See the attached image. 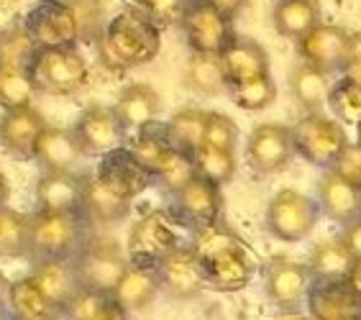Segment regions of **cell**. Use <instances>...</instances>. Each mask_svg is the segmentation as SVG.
Instances as JSON below:
<instances>
[{"mask_svg": "<svg viewBox=\"0 0 361 320\" xmlns=\"http://www.w3.org/2000/svg\"><path fill=\"white\" fill-rule=\"evenodd\" d=\"M8 195H11V187H8V180L3 177V172H0V208L8 205Z\"/></svg>", "mask_w": 361, "mask_h": 320, "instance_id": "obj_53", "label": "cell"}, {"mask_svg": "<svg viewBox=\"0 0 361 320\" xmlns=\"http://www.w3.org/2000/svg\"><path fill=\"white\" fill-rule=\"evenodd\" d=\"M195 169H197L200 177H205L208 182L223 187V185L233 180V174H236V156H233V152L202 147L200 152L195 154Z\"/></svg>", "mask_w": 361, "mask_h": 320, "instance_id": "obj_40", "label": "cell"}, {"mask_svg": "<svg viewBox=\"0 0 361 320\" xmlns=\"http://www.w3.org/2000/svg\"><path fill=\"white\" fill-rule=\"evenodd\" d=\"M195 174H197V169H195V156H188V154H182L174 149L167 156V161L161 164V169L157 172L154 180H159L172 195H177V192L192 180Z\"/></svg>", "mask_w": 361, "mask_h": 320, "instance_id": "obj_41", "label": "cell"}, {"mask_svg": "<svg viewBox=\"0 0 361 320\" xmlns=\"http://www.w3.org/2000/svg\"><path fill=\"white\" fill-rule=\"evenodd\" d=\"M111 305H113L111 295L95 293V290H85L82 287V290L70 300V305L62 310V315L67 320H100Z\"/></svg>", "mask_w": 361, "mask_h": 320, "instance_id": "obj_42", "label": "cell"}, {"mask_svg": "<svg viewBox=\"0 0 361 320\" xmlns=\"http://www.w3.org/2000/svg\"><path fill=\"white\" fill-rule=\"evenodd\" d=\"M271 23L279 36L300 42L318 23H323L320 0H277L271 8Z\"/></svg>", "mask_w": 361, "mask_h": 320, "instance_id": "obj_26", "label": "cell"}, {"mask_svg": "<svg viewBox=\"0 0 361 320\" xmlns=\"http://www.w3.org/2000/svg\"><path fill=\"white\" fill-rule=\"evenodd\" d=\"M75 139L80 141L85 156H108V154L123 149L126 141V125L116 116L113 108L103 105H90L77 116L72 125Z\"/></svg>", "mask_w": 361, "mask_h": 320, "instance_id": "obj_10", "label": "cell"}, {"mask_svg": "<svg viewBox=\"0 0 361 320\" xmlns=\"http://www.w3.org/2000/svg\"><path fill=\"white\" fill-rule=\"evenodd\" d=\"M0 36H3V34H0Z\"/></svg>", "mask_w": 361, "mask_h": 320, "instance_id": "obj_59", "label": "cell"}, {"mask_svg": "<svg viewBox=\"0 0 361 320\" xmlns=\"http://www.w3.org/2000/svg\"><path fill=\"white\" fill-rule=\"evenodd\" d=\"M346 285L351 287V293H354L356 297H359V302H361V259H356L354 266H351V271H348Z\"/></svg>", "mask_w": 361, "mask_h": 320, "instance_id": "obj_50", "label": "cell"}, {"mask_svg": "<svg viewBox=\"0 0 361 320\" xmlns=\"http://www.w3.org/2000/svg\"><path fill=\"white\" fill-rule=\"evenodd\" d=\"M82 156L85 152L72 128H56V125H49L42 133L34 154V159L42 164L44 172H75Z\"/></svg>", "mask_w": 361, "mask_h": 320, "instance_id": "obj_24", "label": "cell"}, {"mask_svg": "<svg viewBox=\"0 0 361 320\" xmlns=\"http://www.w3.org/2000/svg\"><path fill=\"white\" fill-rule=\"evenodd\" d=\"M277 320H307V318H302V315H298V313H287V315H279Z\"/></svg>", "mask_w": 361, "mask_h": 320, "instance_id": "obj_54", "label": "cell"}, {"mask_svg": "<svg viewBox=\"0 0 361 320\" xmlns=\"http://www.w3.org/2000/svg\"><path fill=\"white\" fill-rule=\"evenodd\" d=\"M100 320H131V318H128V313H126L123 307L113 302V305L103 313V318H100Z\"/></svg>", "mask_w": 361, "mask_h": 320, "instance_id": "obj_51", "label": "cell"}, {"mask_svg": "<svg viewBox=\"0 0 361 320\" xmlns=\"http://www.w3.org/2000/svg\"><path fill=\"white\" fill-rule=\"evenodd\" d=\"M21 31L34 49H59L82 42L80 21L70 0H36L23 16Z\"/></svg>", "mask_w": 361, "mask_h": 320, "instance_id": "obj_3", "label": "cell"}, {"mask_svg": "<svg viewBox=\"0 0 361 320\" xmlns=\"http://www.w3.org/2000/svg\"><path fill=\"white\" fill-rule=\"evenodd\" d=\"M141 3H144V0H141Z\"/></svg>", "mask_w": 361, "mask_h": 320, "instance_id": "obj_58", "label": "cell"}, {"mask_svg": "<svg viewBox=\"0 0 361 320\" xmlns=\"http://www.w3.org/2000/svg\"><path fill=\"white\" fill-rule=\"evenodd\" d=\"M354 254L346 249V244L336 238V241H323L313 249L310 254V266L315 279L323 282H336V279H346L351 266H354Z\"/></svg>", "mask_w": 361, "mask_h": 320, "instance_id": "obj_35", "label": "cell"}, {"mask_svg": "<svg viewBox=\"0 0 361 320\" xmlns=\"http://www.w3.org/2000/svg\"><path fill=\"white\" fill-rule=\"evenodd\" d=\"M36 208L44 213L85 216V174L44 172L36 182Z\"/></svg>", "mask_w": 361, "mask_h": 320, "instance_id": "obj_12", "label": "cell"}, {"mask_svg": "<svg viewBox=\"0 0 361 320\" xmlns=\"http://www.w3.org/2000/svg\"><path fill=\"white\" fill-rule=\"evenodd\" d=\"M34 80L26 64L0 62V108L3 111H21L34 108Z\"/></svg>", "mask_w": 361, "mask_h": 320, "instance_id": "obj_33", "label": "cell"}, {"mask_svg": "<svg viewBox=\"0 0 361 320\" xmlns=\"http://www.w3.org/2000/svg\"><path fill=\"white\" fill-rule=\"evenodd\" d=\"M131 210V202L113 192L108 185L97 180L95 174L85 177V216L97 223H116L123 221Z\"/></svg>", "mask_w": 361, "mask_h": 320, "instance_id": "obj_30", "label": "cell"}, {"mask_svg": "<svg viewBox=\"0 0 361 320\" xmlns=\"http://www.w3.org/2000/svg\"><path fill=\"white\" fill-rule=\"evenodd\" d=\"M126 149H128L133 159L139 161L149 174H154V177H157V172L161 169V164L167 161L169 154L174 152L167 125H161V123H152V125H146V128H141V131H136V139Z\"/></svg>", "mask_w": 361, "mask_h": 320, "instance_id": "obj_29", "label": "cell"}, {"mask_svg": "<svg viewBox=\"0 0 361 320\" xmlns=\"http://www.w3.org/2000/svg\"><path fill=\"white\" fill-rule=\"evenodd\" d=\"M0 320H8V318H6V315H3V310H0Z\"/></svg>", "mask_w": 361, "mask_h": 320, "instance_id": "obj_57", "label": "cell"}, {"mask_svg": "<svg viewBox=\"0 0 361 320\" xmlns=\"http://www.w3.org/2000/svg\"><path fill=\"white\" fill-rule=\"evenodd\" d=\"M72 259H75L80 285L85 290H95V293L105 295H113V290L118 287V282L123 279L128 266H131V261L123 257L118 244L108 241V238L82 244Z\"/></svg>", "mask_w": 361, "mask_h": 320, "instance_id": "obj_6", "label": "cell"}, {"mask_svg": "<svg viewBox=\"0 0 361 320\" xmlns=\"http://www.w3.org/2000/svg\"><path fill=\"white\" fill-rule=\"evenodd\" d=\"M341 241H343V244H346V249L354 254V259H361V221L346 226V230H343Z\"/></svg>", "mask_w": 361, "mask_h": 320, "instance_id": "obj_47", "label": "cell"}, {"mask_svg": "<svg viewBox=\"0 0 361 320\" xmlns=\"http://www.w3.org/2000/svg\"><path fill=\"white\" fill-rule=\"evenodd\" d=\"M241 246H246V244H243L233 230L226 228L223 223H213V226H205V228L195 230V238H192V244H190V249H192V254L197 257V261H202V259L218 257V254L241 249Z\"/></svg>", "mask_w": 361, "mask_h": 320, "instance_id": "obj_37", "label": "cell"}, {"mask_svg": "<svg viewBox=\"0 0 361 320\" xmlns=\"http://www.w3.org/2000/svg\"><path fill=\"white\" fill-rule=\"evenodd\" d=\"M336 172L338 177H343L346 182H351L354 187L361 190V147L359 144H348V149L343 152L338 161H336V167L331 169Z\"/></svg>", "mask_w": 361, "mask_h": 320, "instance_id": "obj_46", "label": "cell"}, {"mask_svg": "<svg viewBox=\"0 0 361 320\" xmlns=\"http://www.w3.org/2000/svg\"><path fill=\"white\" fill-rule=\"evenodd\" d=\"M116 116L126 125V131H141L146 125L157 123L161 113V95L146 82H131L118 92L116 105H113Z\"/></svg>", "mask_w": 361, "mask_h": 320, "instance_id": "obj_22", "label": "cell"}, {"mask_svg": "<svg viewBox=\"0 0 361 320\" xmlns=\"http://www.w3.org/2000/svg\"><path fill=\"white\" fill-rule=\"evenodd\" d=\"M290 128L295 152L315 167H323L326 172L336 167V161L343 156V152L351 144L343 123L328 118L323 113H307Z\"/></svg>", "mask_w": 361, "mask_h": 320, "instance_id": "obj_5", "label": "cell"}, {"mask_svg": "<svg viewBox=\"0 0 361 320\" xmlns=\"http://www.w3.org/2000/svg\"><path fill=\"white\" fill-rule=\"evenodd\" d=\"M331 75L315 64H307L298 59V64L290 70V92L307 113H320V105L328 100L331 90Z\"/></svg>", "mask_w": 361, "mask_h": 320, "instance_id": "obj_27", "label": "cell"}, {"mask_svg": "<svg viewBox=\"0 0 361 320\" xmlns=\"http://www.w3.org/2000/svg\"><path fill=\"white\" fill-rule=\"evenodd\" d=\"M328 108L334 111L336 121L338 123H359L361 121V87L348 80V77L341 75L331 90H328Z\"/></svg>", "mask_w": 361, "mask_h": 320, "instance_id": "obj_38", "label": "cell"}, {"mask_svg": "<svg viewBox=\"0 0 361 320\" xmlns=\"http://www.w3.org/2000/svg\"><path fill=\"white\" fill-rule=\"evenodd\" d=\"M26 67L36 92H47L54 98H72L90 80V64L77 47L34 49Z\"/></svg>", "mask_w": 361, "mask_h": 320, "instance_id": "obj_2", "label": "cell"}, {"mask_svg": "<svg viewBox=\"0 0 361 320\" xmlns=\"http://www.w3.org/2000/svg\"><path fill=\"white\" fill-rule=\"evenodd\" d=\"M356 133H359V147H361V121L356 123Z\"/></svg>", "mask_w": 361, "mask_h": 320, "instance_id": "obj_55", "label": "cell"}, {"mask_svg": "<svg viewBox=\"0 0 361 320\" xmlns=\"http://www.w3.org/2000/svg\"><path fill=\"white\" fill-rule=\"evenodd\" d=\"M205 121H208V111H200L192 105L174 113L167 123L172 147L188 156H195L205 147Z\"/></svg>", "mask_w": 361, "mask_h": 320, "instance_id": "obj_32", "label": "cell"}, {"mask_svg": "<svg viewBox=\"0 0 361 320\" xmlns=\"http://www.w3.org/2000/svg\"><path fill=\"white\" fill-rule=\"evenodd\" d=\"M231 95V100L241 108V111H264L269 108L274 100H277V85L271 80V75H262L257 80H249V82L233 85L226 90Z\"/></svg>", "mask_w": 361, "mask_h": 320, "instance_id": "obj_39", "label": "cell"}, {"mask_svg": "<svg viewBox=\"0 0 361 320\" xmlns=\"http://www.w3.org/2000/svg\"><path fill=\"white\" fill-rule=\"evenodd\" d=\"M208 3H210V6H216L218 11L228 18V21H233V18H236V16L243 11V6H246L249 0H208Z\"/></svg>", "mask_w": 361, "mask_h": 320, "instance_id": "obj_48", "label": "cell"}, {"mask_svg": "<svg viewBox=\"0 0 361 320\" xmlns=\"http://www.w3.org/2000/svg\"><path fill=\"white\" fill-rule=\"evenodd\" d=\"M28 277L34 279L36 287L42 290L44 297L51 302V307H54L59 315H62L64 307L70 305V300L82 290L80 277H77V269H75V259L72 257L34 261Z\"/></svg>", "mask_w": 361, "mask_h": 320, "instance_id": "obj_16", "label": "cell"}, {"mask_svg": "<svg viewBox=\"0 0 361 320\" xmlns=\"http://www.w3.org/2000/svg\"><path fill=\"white\" fill-rule=\"evenodd\" d=\"M8 310L13 320H56V313L51 302L44 297V293L36 287L31 277H21L8 285Z\"/></svg>", "mask_w": 361, "mask_h": 320, "instance_id": "obj_28", "label": "cell"}, {"mask_svg": "<svg viewBox=\"0 0 361 320\" xmlns=\"http://www.w3.org/2000/svg\"><path fill=\"white\" fill-rule=\"evenodd\" d=\"M161 49V26L144 8H126L105 23L97 39L100 64L111 72H128L157 59Z\"/></svg>", "mask_w": 361, "mask_h": 320, "instance_id": "obj_1", "label": "cell"}, {"mask_svg": "<svg viewBox=\"0 0 361 320\" xmlns=\"http://www.w3.org/2000/svg\"><path fill=\"white\" fill-rule=\"evenodd\" d=\"M307 285H310V269L290 259L271 261L267 271V295L279 307L298 305L302 295L307 293Z\"/></svg>", "mask_w": 361, "mask_h": 320, "instance_id": "obj_25", "label": "cell"}, {"mask_svg": "<svg viewBox=\"0 0 361 320\" xmlns=\"http://www.w3.org/2000/svg\"><path fill=\"white\" fill-rule=\"evenodd\" d=\"M185 85H188L190 90L200 92V95H208V98L228 90L226 75H223L221 56L190 51V59L185 64Z\"/></svg>", "mask_w": 361, "mask_h": 320, "instance_id": "obj_34", "label": "cell"}, {"mask_svg": "<svg viewBox=\"0 0 361 320\" xmlns=\"http://www.w3.org/2000/svg\"><path fill=\"white\" fill-rule=\"evenodd\" d=\"M307 305L315 320H359L361 318V302L346 279L336 282H323L318 279L310 293H307Z\"/></svg>", "mask_w": 361, "mask_h": 320, "instance_id": "obj_20", "label": "cell"}, {"mask_svg": "<svg viewBox=\"0 0 361 320\" xmlns=\"http://www.w3.org/2000/svg\"><path fill=\"white\" fill-rule=\"evenodd\" d=\"M292 128L285 123H259L246 141V159L257 172L274 174L282 172L295 156Z\"/></svg>", "mask_w": 361, "mask_h": 320, "instance_id": "obj_11", "label": "cell"}, {"mask_svg": "<svg viewBox=\"0 0 361 320\" xmlns=\"http://www.w3.org/2000/svg\"><path fill=\"white\" fill-rule=\"evenodd\" d=\"M159 293V282L154 269H144V266H128V271L123 274V279L118 282V287L113 290V302L128 310H144Z\"/></svg>", "mask_w": 361, "mask_h": 320, "instance_id": "obj_31", "label": "cell"}, {"mask_svg": "<svg viewBox=\"0 0 361 320\" xmlns=\"http://www.w3.org/2000/svg\"><path fill=\"white\" fill-rule=\"evenodd\" d=\"M190 0H144V11L152 16V21L157 26L167 28V26H180L182 16L188 11Z\"/></svg>", "mask_w": 361, "mask_h": 320, "instance_id": "obj_45", "label": "cell"}, {"mask_svg": "<svg viewBox=\"0 0 361 320\" xmlns=\"http://www.w3.org/2000/svg\"><path fill=\"white\" fill-rule=\"evenodd\" d=\"M359 320H361V318H359Z\"/></svg>", "mask_w": 361, "mask_h": 320, "instance_id": "obj_60", "label": "cell"}, {"mask_svg": "<svg viewBox=\"0 0 361 320\" xmlns=\"http://www.w3.org/2000/svg\"><path fill=\"white\" fill-rule=\"evenodd\" d=\"M95 177L103 185H108L113 192H118L121 197H126L128 202H133V197H139L154 180V174L146 172L126 147L103 156L95 169Z\"/></svg>", "mask_w": 361, "mask_h": 320, "instance_id": "obj_18", "label": "cell"}, {"mask_svg": "<svg viewBox=\"0 0 361 320\" xmlns=\"http://www.w3.org/2000/svg\"><path fill=\"white\" fill-rule=\"evenodd\" d=\"M177 249H182L177 226L161 210H152L144 218H139L128 233V257L133 266L154 269L161 259Z\"/></svg>", "mask_w": 361, "mask_h": 320, "instance_id": "obj_7", "label": "cell"}, {"mask_svg": "<svg viewBox=\"0 0 361 320\" xmlns=\"http://www.w3.org/2000/svg\"><path fill=\"white\" fill-rule=\"evenodd\" d=\"M31 241V216L16 208H0V259H26Z\"/></svg>", "mask_w": 361, "mask_h": 320, "instance_id": "obj_36", "label": "cell"}, {"mask_svg": "<svg viewBox=\"0 0 361 320\" xmlns=\"http://www.w3.org/2000/svg\"><path fill=\"white\" fill-rule=\"evenodd\" d=\"M80 21L82 42H97L103 36V28L108 21H103V0H70Z\"/></svg>", "mask_w": 361, "mask_h": 320, "instance_id": "obj_44", "label": "cell"}, {"mask_svg": "<svg viewBox=\"0 0 361 320\" xmlns=\"http://www.w3.org/2000/svg\"><path fill=\"white\" fill-rule=\"evenodd\" d=\"M200 269L208 287L223 290V293H236L251 282L254 269H257V259L249 251V246H241V249L226 251L218 257L202 259Z\"/></svg>", "mask_w": 361, "mask_h": 320, "instance_id": "obj_17", "label": "cell"}, {"mask_svg": "<svg viewBox=\"0 0 361 320\" xmlns=\"http://www.w3.org/2000/svg\"><path fill=\"white\" fill-rule=\"evenodd\" d=\"M318 205L328 218L343 226L361 221V190L331 169L318 182Z\"/></svg>", "mask_w": 361, "mask_h": 320, "instance_id": "obj_23", "label": "cell"}, {"mask_svg": "<svg viewBox=\"0 0 361 320\" xmlns=\"http://www.w3.org/2000/svg\"><path fill=\"white\" fill-rule=\"evenodd\" d=\"M174 205H177V213H180L182 221L192 223L195 228L213 226V223H218L223 210L221 187L200 177V174H195L192 180L174 195Z\"/></svg>", "mask_w": 361, "mask_h": 320, "instance_id": "obj_19", "label": "cell"}, {"mask_svg": "<svg viewBox=\"0 0 361 320\" xmlns=\"http://www.w3.org/2000/svg\"><path fill=\"white\" fill-rule=\"evenodd\" d=\"M3 282H6V279H3V271H0V290H3Z\"/></svg>", "mask_w": 361, "mask_h": 320, "instance_id": "obj_56", "label": "cell"}, {"mask_svg": "<svg viewBox=\"0 0 361 320\" xmlns=\"http://www.w3.org/2000/svg\"><path fill=\"white\" fill-rule=\"evenodd\" d=\"M154 274L159 282V293L169 295V297L190 300L205 287L200 261L190 246H182L161 259L159 264L154 266Z\"/></svg>", "mask_w": 361, "mask_h": 320, "instance_id": "obj_14", "label": "cell"}, {"mask_svg": "<svg viewBox=\"0 0 361 320\" xmlns=\"http://www.w3.org/2000/svg\"><path fill=\"white\" fill-rule=\"evenodd\" d=\"M320 218V205L298 190L285 187L271 197L267 208V228L279 241H302L313 233Z\"/></svg>", "mask_w": 361, "mask_h": 320, "instance_id": "obj_9", "label": "cell"}, {"mask_svg": "<svg viewBox=\"0 0 361 320\" xmlns=\"http://www.w3.org/2000/svg\"><path fill=\"white\" fill-rule=\"evenodd\" d=\"M341 75L348 77V80H354V82L361 87V64H346V67H343V72H341Z\"/></svg>", "mask_w": 361, "mask_h": 320, "instance_id": "obj_52", "label": "cell"}, {"mask_svg": "<svg viewBox=\"0 0 361 320\" xmlns=\"http://www.w3.org/2000/svg\"><path fill=\"white\" fill-rule=\"evenodd\" d=\"M85 218L72 213H44L36 210L31 216V241L28 259H70L75 257L85 236Z\"/></svg>", "mask_w": 361, "mask_h": 320, "instance_id": "obj_4", "label": "cell"}, {"mask_svg": "<svg viewBox=\"0 0 361 320\" xmlns=\"http://www.w3.org/2000/svg\"><path fill=\"white\" fill-rule=\"evenodd\" d=\"M223 75H226V85L249 82L262 75H271L269 72V56H267L264 47L249 36H236L231 47L221 54Z\"/></svg>", "mask_w": 361, "mask_h": 320, "instance_id": "obj_21", "label": "cell"}, {"mask_svg": "<svg viewBox=\"0 0 361 320\" xmlns=\"http://www.w3.org/2000/svg\"><path fill=\"white\" fill-rule=\"evenodd\" d=\"M346 64H361V31L359 34H348Z\"/></svg>", "mask_w": 361, "mask_h": 320, "instance_id": "obj_49", "label": "cell"}, {"mask_svg": "<svg viewBox=\"0 0 361 320\" xmlns=\"http://www.w3.org/2000/svg\"><path fill=\"white\" fill-rule=\"evenodd\" d=\"M348 51V31L334 23H318L307 36L298 42V56L302 62L315 64L328 75L343 72Z\"/></svg>", "mask_w": 361, "mask_h": 320, "instance_id": "obj_13", "label": "cell"}, {"mask_svg": "<svg viewBox=\"0 0 361 320\" xmlns=\"http://www.w3.org/2000/svg\"><path fill=\"white\" fill-rule=\"evenodd\" d=\"M47 128L49 123L36 108L3 111V116H0V147L16 159H34L36 144Z\"/></svg>", "mask_w": 361, "mask_h": 320, "instance_id": "obj_15", "label": "cell"}, {"mask_svg": "<svg viewBox=\"0 0 361 320\" xmlns=\"http://www.w3.org/2000/svg\"><path fill=\"white\" fill-rule=\"evenodd\" d=\"M180 28L190 44V51H195V54L221 56L238 36L233 31V21H228L216 6H210L208 0H190Z\"/></svg>", "mask_w": 361, "mask_h": 320, "instance_id": "obj_8", "label": "cell"}, {"mask_svg": "<svg viewBox=\"0 0 361 320\" xmlns=\"http://www.w3.org/2000/svg\"><path fill=\"white\" fill-rule=\"evenodd\" d=\"M238 144V125L226 113L208 111L205 121V147L223 149V152H236Z\"/></svg>", "mask_w": 361, "mask_h": 320, "instance_id": "obj_43", "label": "cell"}]
</instances>
